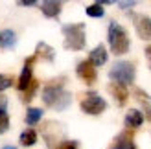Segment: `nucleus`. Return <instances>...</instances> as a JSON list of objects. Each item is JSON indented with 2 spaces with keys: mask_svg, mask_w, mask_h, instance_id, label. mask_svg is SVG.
<instances>
[{
  "mask_svg": "<svg viewBox=\"0 0 151 149\" xmlns=\"http://www.w3.org/2000/svg\"><path fill=\"white\" fill-rule=\"evenodd\" d=\"M61 81L63 79L52 81V83L46 85V87H44V90H42V101L46 103L48 107L55 109V110H65L66 107L70 105V101H72V96L63 88Z\"/></svg>",
  "mask_w": 151,
  "mask_h": 149,
  "instance_id": "f257e3e1",
  "label": "nucleus"
},
{
  "mask_svg": "<svg viewBox=\"0 0 151 149\" xmlns=\"http://www.w3.org/2000/svg\"><path fill=\"white\" fill-rule=\"evenodd\" d=\"M63 35H65V48L66 50H83L85 48V24L78 22V24H66L63 26Z\"/></svg>",
  "mask_w": 151,
  "mask_h": 149,
  "instance_id": "f03ea898",
  "label": "nucleus"
},
{
  "mask_svg": "<svg viewBox=\"0 0 151 149\" xmlns=\"http://www.w3.org/2000/svg\"><path fill=\"white\" fill-rule=\"evenodd\" d=\"M129 35L127 32L118 24V22H111L109 24V46L114 55H124L129 50Z\"/></svg>",
  "mask_w": 151,
  "mask_h": 149,
  "instance_id": "7ed1b4c3",
  "label": "nucleus"
},
{
  "mask_svg": "<svg viewBox=\"0 0 151 149\" xmlns=\"http://www.w3.org/2000/svg\"><path fill=\"white\" fill-rule=\"evenodd\" d=\"M134 76H137V70H134V64L133 63H127V61H118L111 66V72H109V77L116 83H124V85H129L134 81Z\"/></svg>",
  "mask_w": 151,
  "mask_h": 149,
  "instance_id": "20e7f679",
  "label": "nucleus"
},
{
  "mask_svg": "<svg viewBox=\"0 0 151 149\" xmlns=\"http://www.w3.org/2000/svg\"><path fill=\"white\" fill-rule=\"evenodd\" d=\"M105 109H107V101L96 92H88L85 98L81 100V110L87 112V114L96 116V114H101Z\"/></svg>",
  "mask_w": 151,
  "mask_h": 149,
  "instance_id": "39448f33",
  "label": "nucleus"
},
{
  "mask_svg": "<svg viewBox=\"0 0 151 149\" xmlns=\"http://www.w3.org/2000/svg\"><path fill=\"white\" fill-rule=\"evenodd\" d=\"M76 72H78L79 79H83L87 85H92L96 77H98V72H96V64L90 61V59H85V61H81L78 64V68H76Z\"/></svg>",
  "mask_w": 151,
  "mask_h": 149,
  "instance_id": "423d86ee",
  "label": "nucleus"
},
{
  "mask_svg": "<svg viewBox=\"0 0 151 149\" xmlns=\"http://www.w3.org/2000/svg\"><path fill=\"white\" fill-rule=\"evenodd\" d=\"M133 22L140 39L151 41V19L146 17V15H133Z\"/></svg>",
  "mask_w": 151,
  "mask_h": 149,
  "instance_id": "0eeeda50",
  "label": "nucleus"
},
{
  "mask_svg": "<svg viewBox=\"0 0 151 149\" xmlns=\"http://www.w3.org/2000/svg\"><path fill=\"white\" fill-rule=\"evenodd\" d=\"M35 59H37V55H32V57H28L26 63H24V68H22V74H20V77H19V85H17L20 92L24 90V88L29 85V81L33 79V76H32V66L35 63Z\"/></svg>",
  "mask_w": 151,
  "mask_h": 149,
  "instance_id": "6e6552de",
  "label": "nucleus"
},
{
  "mask_svg": "<svg viewBox=\"0 0 151 149\" xmlns=\"http://www.w3.org/2000/svg\"><path fill=\"white\" fill-rule=\"evenodd\" d=\"M127 85H124V83H111L109 85V90H111V94L116 98V101L120 103V105H125V101H127V98H129V92H127V88H125Z\"/></svg>",
  "mask_w": 151,
  "mask_h": 149,
  "instance_id": "1a4fd4ad",
  "label": "nucleus"
},
{
  "mask_svg": "<svg viewBox=\"0 0 151 149\" xmlns=\"http://www.w3.org/2000/svg\"><path fill=\"white\" fill-rule=\"evenodd\" d=\"M142 122H144V114H142L140 110H137V109H131L129 112H127V116H125V125H127L129 129L140 127Z\"/></svg>",
  "mask_w": 151,
  "mask_h": 149,
  "instance_id": "9d476101",
  "label": "nucleus"
},
{
  "mask_svg": "<svg viewBox=\"0 0 151 149\" xmlns=\"http://www.w3.org/2000/svg\"><path fill=\"white\" fill-rule=\"evenodd\" d=\"M15 44H17V35H15V32H11V29L0 32V48L11 50V48H15Z\"/></svg>",
  "mask_w": 151,
  "mask_h": 149,
  "instance_id": "9b49d317",
  "label": "nucleus"
},
{
  "mask_svg": "<svg viewBox=\"0 0 151 149\" xmlns=\"http://www.w3.org/2000/svg\"><path fill=\"white\" fill-rule=\"evenodd\" d=\"M109 149H137L133 144V136L129 135V133H122L116 140H114V144H112V147Z\"/></svg>",
  "mask_w": 151,
  "mask_h": 149,
  "instance_id": "f8f14e48",
  "label": "nucleus"
},
{
  "mask_svg": "<svg viewBox=\"0 0 151 149\" xmlns=\"http://www.w3.org/2000/svg\"><path fill=\"white\" fill-rule=\"evenodd\" d=\"M42 13L46 17H57L61 13V0H44L42 2Z\"/></svg>",
  "mask_w": 151,
  "mask_h": 149,
  "instance_id": "ddd939ff",
  "label": "nucleus"
},
{
  "mask_svg": "<svg viewBox=\"0 0 151 149\" xmlns=\"http://www.w3.org/2000/svg\"><path fill=\"white\" fill-rule=\"evenodd\" d=\"M90 61H92L96 66H101V64H105L107 63V50H105V46L103 44H100V46H96L92 52H90Z\"/></svg>",
  "mask_w": 151,
  "mask_h": 149,
  "instance_id": "4468645a",
  "label": "nucleus"
},
{
  "mask_svg": "<svg viewBox=\"0 0 151 149\" xmlns=\"http://www.w3.org/2000/svg\"><path fill=\"white\" fill-rule=\"evenodd\" d=\"M35 55L46 59V61H54L55 52H54V48H50L46 42H39V44H37V50H35Z\"/></svg>",
  "mask_w": 151,
  "mask_h": 149,
  "instance_id": "2eb2a0df",
  "label": "nucleus"
},
{
  "mask_svg": "<svg viewBox=\"0 0 151 149\" xmlns=\"http://www.w3.org/2000/svg\"><path fill=\"white\" fill-rule=\"evenodd\" d=\"M37 142V133L33 131V129H28V131H24L20 135V144L24 145V147H29V145H33Z\"/></svg>",
  "mask_w": 151,
  "mask_h": 149,
  "instance_id": "dca6fc26",
  "label": "nucleus"
},
{
  "mask_svg": "<svg viewBox=\"0 0 151 149\" xmlns=\"http://www.w3.org/2000/svg\"><path fill=\"white\" fill-rule=\"evenodd\" d=\"M37 87H39V81H37V79H32V81H29V85L24 88V90H22V100H24L26 103L33 100V94H35V90H37Z\"/></svg>",
  "mask_w": 151,
  "mask_h": 149,
  "instance_id": "f3484780",
  "label": "nucleus"
},
{
  "mask_svg": "<svg viewBox=\"0 0 151 149\" xmlns=\"http://www.w3.org/2000/svg\"><path fill=\"white\" fill-rule=\"evenodd\" d=\"M41 118H42L41 109H28V112H26V123L28 125H35L37 122H41Z\"/></svg>",
  "mask_w": 151,
  "mask_h": 149,
  "instance_id": "a211bd4d",
  "label": "nucleus"
},
{
  "mask_svg": "<svg viewBox=\"0 0 151 149\" xmlns=\"http://www.w3.org/2000/svg\"><path fill=\"white\" fill-rule=\"evenodd\" d=\"M87 15H88V17H94V19H100V17H103V15H105V9H103V6L101 4H92V6H88L87 7Z\"/></svg>",
  "mask_w": 151,
  "mask_h": 149,
  "instance_id": "6ab92c4d",
  "label": "nucleus"
},
{
  "mask_svg": "<svg viewBox=\"0 0 151 149\" xmlns=\"http://www.w3.org/2000/svg\"><path fill=\"white\" fill-rule=\"evenodd\" d=\"M7 129H9V118H7V112L2 105L0 107V135H4Z\"/></svg>",
  "mask_w": 151,
  "mask_h": 149,
  "instance_id": "aec40b11",
  "label": "nucleus"
},
{
  "mask_svg": "<svg viewBox=\"0 0 151 149\" xmlns=\"http://www.w3.org/2000/svg\"><path fill=\"white\" fill-rule=\"evenodd\" d=\"M137 96H138V101H142V105H144V110H146L147 120L151 122V105H149V101H147V94H144L142 90H137Z\"/></svg>",
  "mask_w": 151,
  "mask_h": 149,
  "instance_id": "412c9836",
  "label": "nucleus"
},
{
  "mask_svg": "<svg viewBox=\"0 0 151 149\" xmlns=\"http://www.w3.org/2000/svg\"><path fill=\"white\" fill-rule=\"evenodd\" d=\"M13 83V79L9 76H0V90H6L7 87H11Z\"/></svg>",
  "mask_w": 151,
  "mask_h": 149,
  "instance_id": "4be33fe9",
  "label": "nucleus"
},
{
  "mask_svg": "<svg viewBox=\"0 0 151 149\" xmlns=\"http://www.w3.org/2000/svg\"><path fill=\"white\" fill-rule=\"evenodd\" d=\"M118 6L122 7V9H129V7H133L134 4H138V0H116Z\"/></svg>",
  "mask_w": 151,
  "mask_h": 149,
  "instance_id": "5701e85b",
  "label": "nucleus"
},
{
  "mask_svg": "<svg viewBox=\"0 0 151 149\" xmlns=\"http://www.w3.org/2000/svg\"><path fill=\"white\" fill-rule=\"evenodd\" d=\"M59 149H78V144L76 142H63L59 145Z\"/></svg>",
  "mask_w": 151,
  "mask_h": 149,
  "instance_id": "b1692460",
  "label": "nucleus"
},
{
  "mask_svg": "<svg viewBox=\"0 0 151 149\" xmlns=\"http://www.w3.org/2000/svg\"><path fill=\"white\" fill-rule=\"evenodd\" d=\"M19 4H22V6H35L37 0H19Z\"/></svg>",
  "mask_w": 151,
  "mask_h": 149,
  "instance_id": "393cba45",
  "label": "nucleus"
},
{
  "mask_svg": "<svg viewBox=\"0 0 151 149\" xmlns=\"http://www.w3.org/2000/svg\"><path fill=\"white\" fill-rule=\"evenodd\" d=\"M98 4H101V6H105V4H114L116 0H96Z\"/></svg>",
  "mask_w": 151,
  "mask_h": 149,
  "instance_id": "a878e982",
  "label": "nucleus"
},
{
  "mask_svg": "<svg viewBox=\"0 0 151 149\" xmlns=\"http://www.w3.org/2000/svg\"><path fill=\"white\" fill-rule=\"evenodd\" d=\"M2 149H17V147H13V145H4Z\"/></svg>",
  "mask_w": 151,
  "mask_h": 149,
  "instance_id": "bb28decb",
  "label": "nucleus"
},
{
  "mask_svg": "<svg viewBox=\"0 0 151 149\" xmlns=\"http://www.w3.org/2000/svg\"><path fill=\"white\" fill-rule=\"evenodd\" d=\"M146 52H147V55H149V59H151V46H147V50H146Z\"/></svg>",
  "mask_w": 151,
  "mask_h": 149,
  "instance_id": "cd10ccee",
  "label": "nucleus"
}]
</instances>
